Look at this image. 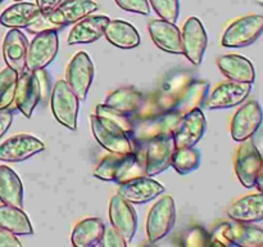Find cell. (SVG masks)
I'll return each mask as SVG.
<instances>
[{"instance_id": "48", "label": "cell", "mask_w": 263, "mask_h": 247, "mask_svg": "<svg viewBox=\"0 0 263 247\" xmlns=\"http://www.w3.org/2000/svg\"><path fill=\"white\" fill-rule=\"evenodd\" d=\"M14 2H23V0H14Z\"/></svg>"}, {"instance_id": "44", "label": "cell", "mask_w": 263, "mask_h": 247, "mask_svg": "<svg viewBox=\"0 0 263 247\" xmlns=\"http://www.w3.org/2000/svg\"><path fill=\"white\" fill-rule=\"evenodd\" d=\"M13 122V113L10 111H8V108L5 110H0V138L4 135L8 131V129L10 128Z\"/></svg>"}, {"instance_id": "25", "label": "cell", "mask_w": 263, "mask_h": 247, "mask_svg": "<svg viewBox=\"0 0 263 247\" xmlns=\"http://www.w3.org/2000/svg\"><path fill=\"white\" fill-rule=\"evenodd\" d=\"M228 216L231 220L241 223H257L263 220V192L244 196L228 208Z\"/></svg>"}, {"instance_id": "29", "label": "cell", "mask_w": 263, "mask_h": 247, "mask_svg": "<svg viewBox=\"0 0 263 247\" xmlns=\"http://www.w3.org/2000/svg\"><path fill=\"white\" fill-rule=\"evenodd\" d=\"M104 221L99 218L84 219L74 225L71 241L74 247H91L99 244L104 233Z\"/></svg>"}, {"instance_id": "2", "label": "cell", "mask_w": 263, "mask_h": 247, "mask_svg": "<svg viewBox=\"0 0 263 247\" xmlns=\"http://www.w3.org/2000/svg\"><path fill=\"white\" fill-rule=\"evenodd\" d=\"M211 243L218 246L262 247L263 229L252 225V223L226 221L215 226L211 234Z\"/></svg>"}, {"instance_id": "18", "label": "cell", "mask_w": 263, "mask_h": 247, "mask_svg": "<svg viewBox=\"0 0 263 247\" xmlns=\"http://www.w3.org/2000/svg\"><path fill=\"white\" fill-rule=\"evenodd\" d=\"M95 10H98V4L92 0H62L54 9L48 12V15L54 25L63 28L79 22Z\"/></svg>"}, {"instance_id": "9", "label": "cell", "mask_w": 263, "mask_h": 247, "mask_svg": "<svg viewBox=\"0 0 263 247\" xmlns=\"http://www.w3.org/2000/svg\"><path fill=\"white\" fill-rule=\"evenodd\" d=\"M263 166V156L252 139L241 142L235 156V172L246 188L256 185L257 177Z\"/></svg>"}, {"instance_id": "42", "label": "cell", "mask_w": 263, "mask_h": 247, "mask_svg": "<svg viewBox=\"0 0 263 247\" xmlns=\"http://www.w3.org/2000/svg\"><path fill=\"white\" fill-rule=\"evenodd\" d=\"M26 30L31 33H39V32H43V31H49V30L58 31L61 30V27L54 25V23L49 20L48 12H43V14L37 18V21L33 22L31 26H28Z\"/></svg>"}, {"instance_id": "26", "label": "cell", "mask_w": 263, "mask_h": 247, "mask_svg": "<svg viewBox=\"0 0 263 247\" xmlns=\"http://www.w3.org/2000/svg\"><path fill=\"white\" fill-rule=\"evenodd\" d=\"M44 10L37 4L27 2H15L0 14V23L9 28H27L37 21Z\"/></svg>"}, {"instance_id": "28", "label": "cell", "mask_w": 263, "mask_h": 247, "mask_svg": "<svg viewBox=\"0 0 263 247\" xmlns=\"http://www.w3.org/2000/svg\"><path fill=\"white\" fill-rule=\"evenodd\" d=\"M0 201L5 205L23 207V185L17 172L10 167L0 166Z\"/></svg>"}, {"instance_id": "6", "label": "cell", "mask_w": 263, "mask_h": 247, "mask_svg": "<svg viewBox=\"0 0 263 247\" xmlns=\"http://www.w3.org/2000/svg\"><path fill=\"white\" fill-rule=\"evenodd\" d=\"M263 33V15L249 14L234 21L223 32L221 44L225 48H246L256 43Z\"/></svg>"}, {"instance_id": "16", "label": "cell", "mask_w": 263, "mask_h": 247, "mask_svg": "<svg viewBox=\"0 0 263 247\" xmlns=\"http://www.w3.org/2000/svg\"><path fill=\"white\" fill-rule=\"evenodd\" d=\"M252 92V84L229 80L221 82L207 99L208 110H226L241 104Z\"/></svg>"}, {"instance_id": "35", "label": "cell", "mask_w": 263, "mask_h": 247, "mask_svg": "<svg viewBox=\"0 0 263 247\" xmlns=\"http://www.w3.org/2000/svg\"><path fill=\"white\" fill-rule=\"evenodd\" d=\"M18 75L17 71L8 66L0 71V110H5L14 102Z\"/></svg>"}, {"instance_id": "15", "label": "cell", "mask_w": 263, "mask_h": 247, "mask_svg": "<svg viewBox=\"0 0 263 247\" xmlns=\"http://www.w3.org/2000/svg\"><path fill=\"white\" fill-rule=\"evenodd\" d=\"M175 143L172 134L158 136L145 143L146 175L154 177L171 166Z\"/></svg>"}, {"instance_id": "21", "label": "cell", "mask_w": 263, "mask_h": 247, "mask_svg": "<svg viewBox=\"0 0 263 247\" xmlns=\"http://www.w3.org/2000/svg\"><path fill=\"white\" fill-rule=\"evenodd\" d=\"M153 43L162 50L171 54H182V36L174 22L166 20H152L148 25Z\"/></svg>"}, {"instance_id": "20", "label": "cell", "mask_w": 263, "mask_h": 247, "mask_svg": "<svg viewBox=\"0 0 263 247\" xmlns=\"http://www.w3.org/2000/svg\"><path fill=\"white\" fill-rule=\"evenodd\" d=\"M39 102H40V86H39L36 72L26 69L18 75L14 103L23 116L30 118Z\"/></svg>"}, {"instance_id": "5", "label": "cell", "mask_w": 263, "mask_h": 247, "mask_svg": "<svg viewBox=\"0 0 263 247\" xmlns=\"http://www.w3.org/2000/svg\"><path fill=\"white\" fill-rule=\"evenodd\" d=\"M181 113L176 111H164V112L154 115L144 120H135L131 133V138L136 144L146 143L154 138L163 135H170L174 133L177 122L181 118Z\"/></svg>"}, {"instance_id": "4", "label": "cell", "mask_w": 263, "mask_h": 247, "mask_svg": "<svg viewBox=\"0 0 263 247\" xmlns=\"http://www.w3.org/2000/svg\"><path fill=\"white\" fill-rule=\"evenodd\" d=\"M50 107L54 117L59 123L69 130H76L80 99L66 80H59L54 84L50 95Z\"/></svg>"}, {"instance_id": "30", "label": "cell", "mask_w": 263, "mask_h": 247, "mask_svg": "<svg viewBox=\"0 0 263 247\" xmlns=\"http://www.w3.org/2000/svg\"><path fill=\"white\" fill-rule=\"evenodd\" d=\"M208 92H210V82L203 80H192L182 89L174 111L185 115L195 108H199L207 99Z\"/></svg>"}, {"instance_id": "37", "label": "cell", "mask_w": 263, "mask_h": 247, "mask_svg": "<svg viewBox=\"0 0 263 247\" xmlns=\"http://www.w3.org/2000/svg\"><path fill=\"white\" fill-rule=\"evenodd\" d=\"M151 3L162 20L176 22L180 14V0H151Z\"/></svg>"}, {"instance_id": "17", "label": "cell", "mask_w": 263, "mask_h": 247, "mask_svg": "<svg viewBox=\"0 0 263 247\" xmlns=\"http://www.w3.org/2000/svg\"><path fill=\"white\" fill-rule=\"evenodd\" d=\"M109 220L115 229H117L126 242H131L138 229V214L131 206V202L116 195L109 202Z\"/></svg>"}, {"instance_id": "27", "label": "cell", "mask_w": 263, "mask_h": 247, "mask_svg": "<svg viewBox=\"0 0 263 247\" xmlns=\"http://www.w3.org/2000/svg\"><path fill=\"white\" fill-rule=\"evenodd\" d=\"M104 36L110 44L121 49H134L140 45V35L131 23L122 20H109Z\"/></svg>"}, {"instance_id": "33", "label": "cell", "mask_w": 263, "mask_h": 247, "mask_svg": "<svg viewBox=\"0 0 263 247\" xmlns=\"http://www.w3.org/2000/svg\"><path fill=\"white\" fill-rule=\"evenodd\" d=\"M143 100V94L134 87H120L110 93L105 99V104L120 112L133 116Z\"/></svg>"}, {"instance_id": "8", "label": "cell", "mask_w": 263, "mask_h": 247, "mask_svg": "<svg viewBox=\"0 0 263 247\" xmlns=\"http://www.w3.org/2000/svg\"><path fill=\"white\" fill-rule=\"evenodd\" d=\"M59 49V38L55 30L36 33L30 43L26 56V69L37 71L46 68L55 59Z\"/></svg>"}, {"instance_id": "49", "label": "cell", "mask_w": 263, "mask_h": 247, "mask_svg": "<svg viewBox=\"0 0 263 247\" xmlns=\"http://www.w3.org/2000/svg\"><path fill=\"white\" fill-rule=\"evenodd\" d=\"M3 2H4V0H0V3H3Z\"/></svg>"}, {"instance_id": "22", "label": "cell", "mask_w": 263, "mask_h": 247, "mask_svg": "<svg viewBox=\"0 0 263 247\" xmlns=\"http://www.w3.org/2000/svg\"><path fill=\"white\" fill-rule=\"evenodd\" d=\"M28 41L20 28H10L3 41V57L8 67L22 74L26 71Z\"/></svg>"}, {"instance_id": "10", "label": "cell", "mask_w": 263, "mask_h": 247, "mask_svg": "<svg viewBox=\"0 0 263 247\" xmlns=\"http://www.w3.org/2000/svg\"><path fill=\"white\" fill-rule=\"evenodd\" d=\"M94 63L85 51H79L73 56L67 66L66 81L80 100H85L94 80Z\"/></svg>"}, {"instance_id": "12", "label": "cell", "mask_w": 263, "mask_h": 247, "mask_svg": "<svg viewBox=\"0 0 263 247\" xmlns=\"http://www.w3.org/2000/svg\"><path fill=\"white\" fill-rule=\"evenodd\" d=\"M205 129H207V121L200 108H195L182 115L172 133L175 148L195 147V144L204 135Z\"/></svg>"}, {"instance_id": "14", "label": "cell", "mask_w": 263, "mask_h": 247, "mask_svg": "<svg viewBox=\"0 0 263 247\" xmlns=\"http://www.w3.org/2000/svg\"><path fill=\"white\" fill-rule=\"evenodd\" d=\"M45 149V144L30 134H18L0 144V161L21 162Z\"/></svg>"}, {"instance_id": "13", "label": "cell", "mask_w": 263, "mask_h": 247, "mask_svg": "<svg viewBox=\"0 0 263 247\" xmlns=\"http://www.w3.org/2000/svg\"><path fill=\"white\" fill-rule=\"evenodd\" d=\"M182 54L195 66H199L208 45V36L202 21L197 17L187 18L182 28Z\"/></svg>"}, {"instance_id": "23", "label": "cell", "mask_w": 263, "mask_h": 247, "mask_svg": "<svg viewBox=\"0 0 263 247\" xmlns=\"http://www.w3.org/2000/svg\"><path fill=\"white\" fill-rule=\"evenodd\" d=\"M108 22H109V18L107 15H86L79 22H76V25L69 32L67 41H68L69 45L95 43L102 36H104V31Z\"/></svg>"}, {"instance_id": "47", "label": "cell", "mask_w": 263, "mask_h": 247, "mask_svg": "<svg viewBox=\"0 0 263 247\" xmlns=\"http://www.w3.org/2000/svg\"><path fill=\"white\" fill-rule=\"evenodd\" d=\"M257 3H258L259 5H262V7H263V0H257Z\"/></svg>"}, {"instance_id": "19", "label": "cell", "mask_w": 263, "mask_h": 247, "mask_svg": "<svg viewBox=\"0 0 263 247\" xmlns=\"http://www.w3.org/2000/svg\"><path fill=\"white\" fill-rule=\"evenodd\" d=\"M118 195L131 203H146L164 192V187L152 177H140L118 184Z\"/></svg>"}, {"instance_id": "45", "label": "cell", "mask_w": 263, "mask_h": 247, "mask_svg": "<svg viewBox=\"0 0 263 247\" xmlns=\"http://www.w3.org/2000/svg\"><path fill=\"white\" fill-rule=\"evenodd\" d=\"M62 0H36V4L44 12H50L51 9L57 7Z\"/></svg>"}, {"instance_id": "1", "label": "cell", "mask_w": 263, "mask_h": 247, "mask_svg": "<svg viewBox=\"0 0 263 247\" xmlns=\"http://www.w3.org/2000/svg\"><path fill=\"white\" fill-rule=\"evenodd\" d=\"M145 175V143L144 146L141 143L136 144V149L133 153H109L94 170L95 178L104 182H115L117 184Z\"/></svg>"}, {"instance_id": "34", "label": "cell", "mask_w": 263, "mask_h": 247, "mask_svg": "<svg viewBox=\"0 0 263 247\" xmlns=\"http://www.w3.org/2000/svg\"><path fill=\"white\" fill-rule=\"evenodd\" d=\"M200 164V153L195 147H182L175 148L172 154L171 166L180 175H187L197 170Z\"/></svg>"}, {"instance_id": "46", "label": "cell", "mask_w": 263, "mask_h": 247, "mask_svg": "<svg viewBox=\"0 0 263 247\" xmlns=\"http://www.w3.org/2000/svg\"><path fill=\"white\" fill-rule=\"evenodd\" d=\"M254 187H257V189H258L259 192H263V166H262L261 171H259L258 177H257L256 185H254Z\"/></svg>"}, {"instance_id": "7", "label": "cell", "mask_w": 263, "mask_h": 247, "mask_svg": "<svg viewBox=\"0 0 263 247\" xmlns=\"http://www.w3.org/2000/svg\"><path fill=\"white\" fill-rule=\"evenodd\" d=\"M176 221V206L171 196H163L149 210L146 218V236L149 242L163 239L174 229Z\"/></svg>"}, {"instance_id": "36", "label": "cell", "mask_w": 263, "mask_h": 247, "mask_svg": "<svg viewBox=\"0 0 263 247\" xmlns=\"http://www.w3.org/2000/svg\"><path fill=\"white\" fill-rule=\"evenodd\" d=\"M95 115H97L98 117L105 118V120L116 123V125L120 126L121 129H123V130H125L127 134H130V135L131 133H133L134 122L131 116L120 112V111L107 105L105 103L104 104L97 105V108H95Z\"/></svg>"}, {"instance_id": "24", "label": "cell", "mask_w": 263, "mask_h": 247, "mask_svg": "<svg viewBox=\"0 0 263 247\" xmlns=\"http://www.w3.org/2000/svg\"><path fill=\"white\" fill-rule=\"evenodd\" d=\"M217 66L229 80L253 84L256 80V69L248 58L239 54H225L218 57Z\"/></svg>"}, {"instance_id": "39", "label": "cell", "mask_w": 263, "mask_h": 247, "mask_svg": "<svg viewBox=\"0 0 263 247\" xmlns=\"http://www.w3.org/2000/svg\"><path fill=\"white\" fill-rule=\"evenodd\" d=\"M116 4L126 12L138 13V14H151V5L148 0H115Z\"/></svg>"}, {"instance_id": "38", "label": "cell", "mask_w": 263, "mask_h": 247, "mask_svg": "<svg viewBox=\"0 0 263 247\" xmlns=\"http://www.w3.org/2000/svg\"><path fill=\"white\" fill-rule=\"evenodd\" d=\"M184 244H186V246H205V244H211V236L200 226H194V228H192L185 234Z\"/></svg>"}, {"instance_id": "40", "label": "cell", "mask_w": 263, "mask_h": 247, "mask_svg": "<svg viewBox=\"0 0 263 247\" xmlns=\"http://www.w3.org/2000/svg\"><path fill=\"white\" fill-rule=\"evenodd\" d=\"M99 244L103 247H126L127 242L125 241V238L121 236L117 229H115L113 226H105Z\"/></svg>"}, {"instance_id": "32", "label": "cell", "mask_w": 263, "mask_h": 247, "mask_svg": "<svg viewBox=\"0 0 263 247\" xmlns=\"http://www.w3.org/2000/svg\"><path fill=\"white\" fill-rule=\"evenodd\" d=\"M0 228L15 234V236H31L33 234L32 224L22 211V208L10 205H0Z\"/></svg>"}, {"instance_id": "41", "label": "cell", "mask_w": 263, "mask_h": 247, "mask_svg": "<svg viewBox=\"0 0 263 247\" xmlns=\"http://www.w3.org/2000/svg\"><path fill=\"white\" fill-rule=\"evenodd\" d=\"M36 76L39 80V86H40V102L48 103L49 98L51 95V77L46 72L45 68L37 69Z\"/></svg>"}, {"instance_id": "43", "label": "cell", "mask_w": 263, "mask_h": 247, "mask_svg": "<svg viewBox=\"0 0 263 247\" xmlns=\"http://www.w3.org/2000/svg\"><path fill=\"white\" fill-rule=\"evenodd\" d=\"M22 243L17 236L10 232L5 231V229L0 228V247H21Z\"/></svg>"}, {"instance_id": "11", "label": "cell", "mask_w": 263, "mask_h": 247, "mask_svg": "<svg viewBox=\"0 0 263 247\" xmlns=\"http://www.w3.org/2000/svg\"><path fill=\"white\" fill-rule=\"evenodd\" d=\"M263 122V110L257 100L244 103L231 120V136L235 142L251 139Z\"/></svg>"}, {"instance_id": "3", "label": "cell", "mask_w": 263, "mask_h": 247, "mask_svg": "<svg viewBox=\"0 0 263 247\" xmlns=\"http://www.w3.org/2000/svg\"><path fill=\"white\" fill-rule=\"evenodd\" d=\"M90 123L97 142L109 153L128 154L135 152L136 143L130 134L120 126L105 118L98 117L95 113L90 116Z\"/></svg>"}, {"instance_id": "31", "label": "cell", "mask_w": 263, "mask_h": 247, "mask_svg": "<svg viewBox=\"0 0 263 247\" xmlns=\"http://www.w3.org/2000/svg\"><path fill=\"white\" fill-rule=\"evenodd\" d=\"M190 81H192V77H190L189 75L184 74V72H182V74L174 75V76L170 77L168 80H166V81L162 84L161 89L157 93H154L156 102L157 104H158L159 110H161L162 112L174 110L175 104H176L182 89H184Z\"/></svg>"}]
</instances>
